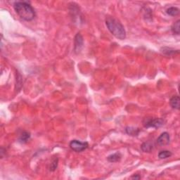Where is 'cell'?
I'll list each match as a JSON object with an SVG mask.
<instances>
[{"label":"cell","instance_id":"cell-9","mask_svg":"<svg viewBox=\"0 0 180 180\" xmlns=\"http://www.w3.org/2000/svg\"><path fill=\"white\" fill-rule=\"evenodd\" d=\"M122 155L120 153H113V154H111L110 155H108V158H107V160H108L110 163H115L118 162L121 160Z\"/></svg>","mask_w":180,"mask_h":180},{"label":"cell","instance_id":"cell-12","mask_svg":"<svg viewBox=\"0 0 180 180\" xmlns=\"http://www.w3.org/2000/svg\"><path fill=\"white\" fill-rule=\"evenodd\" d=\"M166 13L168 14L169 16H176L179 14V9L177 7H170L166 10Z\"/></svg>","mask_w":180,"mask_h":180},{"label":"cell","instance_id":"cell-17","mask_svg":"<svg viewBox=\"0 0 180 180\" xmlns=\"http://www.w3.org/2000/svg\"><path fill=\"white\" fill-rule=\"evenodd\" d=\"M132 179H140V177H137V176H133V177H132Z\"/></svg>","mask_w":180,"mask_h":180},{"label":"cell","instance_id":"cell-15","mask_svg":"<svg viewBox=\"0 0 180 180\" xmlns=\"http://www.w3.org/2000/svg\"><path fill=\"white\" fill-rule=\"evenodd\" d=\"M172 153L170 151H161L158 153V158L160 159H166L172 156Z\"/></svg>","mask_w":180,"mask_h":180},{"label":"cell","instance_id":"cell-8","mask_svg":"<svg viewBox=\"0 0 180 180\" xmlns=\"http://www.w3.org/2000/svg\"><path fill=\"white\" fill-rule=\"evenodd\" d=\"M170 106H172V108H174V109L179 110V96L176 95L173 96L170 101Z\"/></svg>","mask_w":180,"mask_h":180},{"label":"cell","instance_id":"cell-6","mask_svg":"<svg viewBox=\"0 0 180 180\" xmlns=\"http://www.w3.org/2000/svg\"><path fill=\"white\" fill-rule=\"evenodd\" d=\"M83 46V37L80 33H78L75 37V52L78 53Z\"/></svg>","mask_w":180,"mask_h":180},{"label":"cell","instance_id":"cell-7","mask_svg":"<svg viewBox=\"0 0 180 180\" xmlns=\"http://www.w3.org/2000/svg\"><path fill=\"white\" fill-rule=\"evenodd\" d=\"M153 148H154V144L152 142H146L141 146V149L142 151L144 152H147V153L151 152L153 149Z\"/></svg>","mask_w":180,"mask_h":180},{"label":"cell","instance_id":"cell-4","mask_svg":"<svg viewBox=\"0 0 180 180\" xmlns=\"http://www.w3.org/2000/svg\"><path fill=\"white\" fill-rule=\"evenodd\" d=\"M70 148L73 151L75 152H82L87 149L89 146V144L87 142H82L80 141L74 139L70 142Z\"/></svg>","mask_w":180,"mask_h":180},{"label":"cell","instance_id":"cell-16","mask_svg":"<svg viewBox=\"0 0 180 180\" xmlns=\"http://www.w3.org/2000/svg\"><path fill=\"white\" fill-rule=\"evenodd\" d=\"M58 162H59V159L58 158H55L53 161H52V163H51L50 169H49L51 171H54V170L57 168Z\"/></svg>","mask_w":180,"mask_h":180},{"label":"cell","instance_id":"cell-1","mask_svg":"<svg viewBox=\"0 0 180 180\" xmlns=\"http://www.w3.org/2000/svg\"><path fill=\"white\" fill-rule=\"evenodd\" d=\"M14 8L16 14L26 21H31L36 16L35 9L26 1H16L14 4Z\"/></svg>","mask_w":180,"mask_h":180},{"label":"cell","instance_id":"cell-10","mask_svg":"<svg viewBox=\"0 0 180 180\" xmlns=\"http://www.w3.org/2000/svg\"><path fill=\"white\" fill-rule=\"evenodd\" d=\"M161 52L167 56H172V55H173V54L179 53V50H174V49H173L168 48V47L162 48L161 49Z\"/></svg>","mask_w":180,"mask_h":180},{"label":"cell","instance_id":"cell-2","mask_svg":"<svg viewBox=\"0 0 180 180\" xmlns=\"http://www.w3.org/2000/svg\"><path fill=\"white\" fill-rule=\"evenodd\" d=\"M106 25L108 30L116 38L125 39L126 37V31L125 28L119 20L113 17H107L106 19Z\"/></svg>","mask_w":180,"mask_h":180},{"label":"cell","instance_id":"cell-11","mask_svg":"<svg viewBox=\"0 0 180 180\" xmlns=\"http://www.w3.org/2000/svg\"><path fill=\"white\" fill-rule=\"evenodd\" d=\"M125 131H126L127 134H128L130 136H137L139 133L140 130L138 128H135V127H127L125 129Z\"/></svg>","mask_w":180,"mask_h":180},{"label":"cell","instance_id":"cell-3","mask_svg":"<svg viewBox=\"0 0 180 180\" xmlns=\"http://www.w3.org/2000/svg\"><path fill=\"white\" fill-rule=\"evenodd\" d=\"M165 120L162 118H146L143 121L144 126L146 128L153 127V128H158L164 125Z\"/></svg>","mask_w":180,"mask_h":180},{"label":"cell","instance_id":"cell-5","mask_svg":"<svg viewBox=\"0 0 180 180\" xmlns=\"http://www.w3.org/2000/svg\"><path fill=\"white\" fill-rule=\"evenodd\" d=\"M157 144L159 146H165L170 143V134L168 132H163L158 136L156 140Z\"/></svg>","mask_w":180,"mask_h":180},{"label":"cell","instance_id":"cell-14","mask_svg":"<svg viewBox=\"0 0 180 180\" xmlns=\"http://www.w3.org/2000/svg\"><path fill=\"white\" fill-rule=\"evenodd\" d=\"M30 138V134L28 132H23L20 136L19 142L21 143H26Z\"/></svg>","mask_w":180,"mask_h":180},{"label":"cell","instance_id":"cell-13","mask_svg":"<svg viewBox=\"0 0 180 180\" xmlns=\"http://www.w3.org/2000/svg\"><path fill=\"white\" fill-rule=\"evenodd\" d=\"M171 30L172 31V33L174 34H176V35H179V32H180V20H177L172 25Z\"/></svg>","mask_w":180,"mask_h":180}]
</instances>
